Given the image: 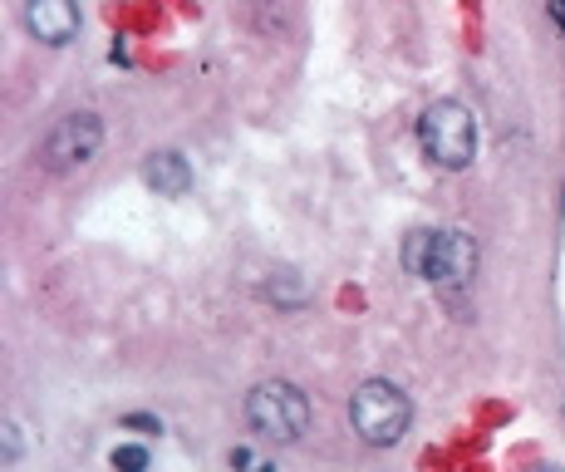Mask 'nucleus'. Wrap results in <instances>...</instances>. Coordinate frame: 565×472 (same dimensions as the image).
I'll return each mask as SVG.
<instances>
[{"mask_svg":"<svg viewBox=\"0 0 565 472\" xmlns=\"http://www.w3.org/2000/svg\"><path fill=\"white\" fill-rule=\"evenodd\" d=\"M246 423L266 443H295L310 428V399L290 379H266L246 394Z\"/></svg>","mask_w":565,"mask_h":472,"instance_id":"nucleus-4","label":"nucleus"},{"mask_svg":"<svg viewBox=\"0 0 565 472\" xmlns=\"http://www.w3.org/2000/svg\"><path fill=\"white\" fill-rule=\"evenodd\" d=\"M408 271L433 281V286H467L477 276V241L457 227L443 232H413L408 236V251H403Z\"/></svg>","mask_w":565,"mask_h":472,"instance_id":"nucleus-3","label":"nucleus"},{"mask_svg":"<svg viewBox=\"0 0 565 472\" xmlns=\"http://www.w3.org/2000/svg\"><path fill=\"white\" fill-rule=\"evenodd\" d=\"M551 15H556V20L565 25V0H551Z\"/></svg>","mask_w":565,"mask_h":472,"instance_id":"nucleus-11","label":"nucleus"},{"mask_svg":"<svg viewBox=\"0 0 565 472\" xmlns=\"http://www.w3.org/2000/svg\"><path fill=\"white\" fill-rule=\"evenodd\" d=\"M113 472H148V448H138V443H123V448H113Z\"/></svg>","mask_w":565,"mask_h":472,"instance_id":"nucleus-8","label":"nucleus"},{"mask_svg":"<svg viewBox=\"0 0 565 472\" xmlns=\"http://www.w3.org/2000/svg\"><path fill=\"white\" fill-rule=\"evenodd\" d=\"M99 143H104V123L99 114H89V109H79V114H64L50 128V138H45V158H50V168H84V163H94V153H99Z\"/></svg>","mask_w":565,"mask_h":472,"instance_id":"nucleus-5","label":"nucleus"},{"mask_svg":"<svg viewBox=\"0 0 565 472\" xmlns=\"http://www.w3.org/2000/svg\"><path fill=\"white\" fill-rule=\"evenodd\" d=\"M143 182L158 192V197H187V187H192V168H187V158L182 153H148V163H143Z\"/></svg>","mask_w":565,"mask_h":472,"instance_id":"nucleus-7","label":"nucleus"},{"mask_svg":"<svg viewBox=\"0 0 565 472\" xmlns=\"http://www.w3.org/2000/svg\"><path fill=\"white\" fill-rule=\"evenodd\" d=\"M256 472H276V468H256Z\"/></svg>","mask_w":565,"mask_h":472,"instance_id":"nucleus-12","label":"nucleus"},{"mask_svg":"<svg viewBox=\"0 0 565 472\" xmlns=\"http://www.w3.org/2000/svg\"><path fill=\"white\" fill-rule=\"evenodd\" d=\"M123 428H143V433H163V423H158V418H148V413H128V418H123Z\"/></svg>","mask_w":565,"mask_h":472,"instance_id":"nucleus-9","label":"nucleus"},{"mask_svg":"<svg viewBox=\"0 0 565 472\" xmlns=\"http://www.w3.org/2000/svg\"><path fill=\"white\" fill-rule=\"evenodd\" d=\"M20 20H25L30 40H40V45H50V50L69 45V40L79 35V5H74V0H25Z\"/></svg>","mask_w":565,"mask_h":472,"instance_id":"nucleus-6","label":"nucleus"},{"mask_svg":"<svg viewBox=\"0 0 565 472\" xmlns=\"http://www.w3.org/2000/svg\"><path fill=\"white\" fill-rule=\"evenodd\" d=\"M349 423L359 433V443L369 448H398L408 423H413V404L394 379H364L349 399Z\"/></svg>","mask_w":565,"mask_h":472,"instance_id":"nucleus-1","label":"nucleus"},{"mask_svg":"<svg viewBox=\"0 0 565 472\" xmlns=\"http://www.w3.org/2000/svg\"><path fill=\"white\" fill-rule=\"evenodd\" d=\"M551 472H556V468H551Z\"/></svg>","mask_w":565,"mask_h":472,"instance_id":"nucleus-13","label":"nucleus"},{"mask_svg":"<svg viewBox=\"0 0 565 472\" xmlns=\"http://www.w3.org/2000/svg\"><path fill=\"white\" fill-rule=\"evenodd\" d=\"M5 458H10V463L20 458V428H15V423H5Z\"/></svg>","mask_w":565,"mask_h":472,"instance_id":"nucleus-10","label":"nucleus"},{"mask_svg":"<svg viewBox=\"0 0 565 472\" xmlns=\"http://www.w3.org/2000/svg\"><path fill=\"white\" fill-rule=\"evenodd\" d=\"M418 143H423L428 163H438L443 173H462L477 158V118L457 99H438L418 118Z\"/></svg>","mask_w":565,"mask_h":472,"instance_id":"nucleus-2","label":"nucleus"}]
</instances>
